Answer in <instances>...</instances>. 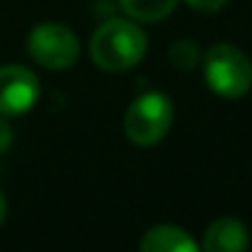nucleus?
<instances>
[{
    "mask_svg": "<svg viewBox=\"0 0 252 252\" xmlns=\"http://www.w3.org/2000/svg\"><path fill=\"white\" fill-rule=\"evenodd\" d=\"M5 213H8V203H5V198H3V193H0V222L5 220Z\"/></svg>",
    "mask_w": 252,
    "mask_h": 252,
    "instance_id": "nucleus-12",
    "label": "nucleus"
},
{
    "mask_svg": "<svg viewBox=\"0 0 252 252\" xmlns=\"http://www.w3.org/2000/svg\"><path fill=\"white\" fill-rule=\"evenodd\" d=\"M203 247L208 252H242L247 247V227L235 218H220L205 230Z\"/></svg>",
    "mask_w": 252,
    "mask_h": 252,
    "instance_id": "nucleus-6",
    "label": "nucleus"
},
{
    "mask_svg": "<svg viewBox=\"0 0 252 252\" xmlns=\"http://www.w3.org/2000/svg\"><path fill=\"white\" fill-rule=\"evenodd\" d=\"M178 0H119L126 15L139 23H158L173 13Z\"/></svg>",
    "mask_w": 252,
    "mask_h": 252,
    "instance_id": "nucleus-8",
    "label": "nucleus"
},
{
    "mask_svg": "<svg viewBox=\"0 0 252 252\" xmlns=\"http://www.w3.org/2000/svg\"><path fill=\"white\" fill-rule=\"evenodd\" d=\"M186 3L198 13H218L227 0H186Z\"/></svg>",
    "mask_w": 252,
    "mask_h": 252,
    "instance_id": "nucleus-10",
    "label": "nucleus"
},
{
    "mask_svg": "<svg viewBox=\"0 0 252 252\" xmlns=\"http://www.w3.org/2000/svg\"><path fill=\"white\" fill-rule=\"evenodd\" d=\"M40 99L37 77L20 64L0 67V114H25Z\"/></svg>",
    "mask_w": 252,
    "mask_h": 252,
    "instance_id": "nucleus-5",
    "label": "nucleus"
},
{
    "mask_svg": "<svg viewBox=\"0 0 252 252\" xmlns=\"http://www.w3.org/2000/svg\"><path fill=\"white\" fill-rule=\"evenodd\" d=\"M13 144V129H10V124L3 119V114H0V154H5Z\"/></svg>",
    "mask_w": 252,
    "mask_h": 252,
    "instance_id": "nucleus-11",
    "label": "nucleus"
},
{
    "mask_svg": "<svg viewBox=\"0 0 252 252\" xmlns=\"http://www.w3.org/2000/svg\"><path fill=\"white\" fill-rule=\"evenodd\" d=\"M89 55L92 62L104 72H126L144 60L146 35L131 20L111 18L92 35Z\"/></svg>",
    "mask_w": 252,
    "mask_h": 252,
    "instance_id": "nucleus-1",
    "label": "nucleus"
},
{
    "mask_svg": "<svg viewBox=\"0 0 252 252\" xmlns=\"http://www.w3.org/2000/svg\"><path fill=\"white\" fill-rule=\"evenodd\" d=\"M28 52L45 69H67L79 57V42L69 28L57 23H42L32 28L28 37Z\"/></svg>",
    "mask_w": 252,
    "mask_h": 252,
    "instance_id": "nucleus-4",
    "label": "nucleus"
},
{
    "mask_svg": "<svg viewBox=\"0 0 252 252\" xmlns=\"http://www.w3.org/2000/svg\"><path fill=\"white\" fill-rule=\"evenodd\" d=\"M139 247L144 252H195L198 250L195 240L186 230H181L176 225H156V227H151L141 237Z\"/></svg>",
    "mask_w": 252,
    "mask_h": 252,
    "instance_id": "nucleus-7",
    "label": "nucleus"
},
{
    "mask_svg": "<svg viewBox=\"0 0 252 252\" xmlns=\"http://www.w3.org/2000/svg\"><path fill=\"white\" fill-rule=\"evenodd\" d=\"M198 60H200V50L190 40H181L171 47V62L178 69H193L198 64Z\"/></svg>",
    "mask_w": 252,
    "mask_h": 252,
    "instance_id": "nucleus-9",
    "label": "nucleus"
},
{
    "mask_svg": "<svg viewBox=\"0 0 252 252\" xmlns=\"http://www.w3.org/2000/svg\"><path fill=\"white\" fill-rule=\"evenodd\" d=\"M173 124V104L161 92H146L131 101L124 116V131L139 146L158 144Z\"/></svg>",
    "mask_w": 252,
    "mask_h": 252,
    "instance_id": "nucleus-2",
    "label": "nucleus"
},
{
    "mask_svg": "<svg viewBox=\"0 0 252 252\" xmlns=\"http://www.w3.org/2000/svg\"><path fill=\"white\" fill-rule=\"evenodd\" d=\"M205 82L222 99H240L252 87V64L232 45H215L205 52Z\"/></svg>",
    "mask_w": 252,
    "mask_h": 252,
    "instance_id": "nucleus-3",
    "label": "nucleus"
}]
</instances>
